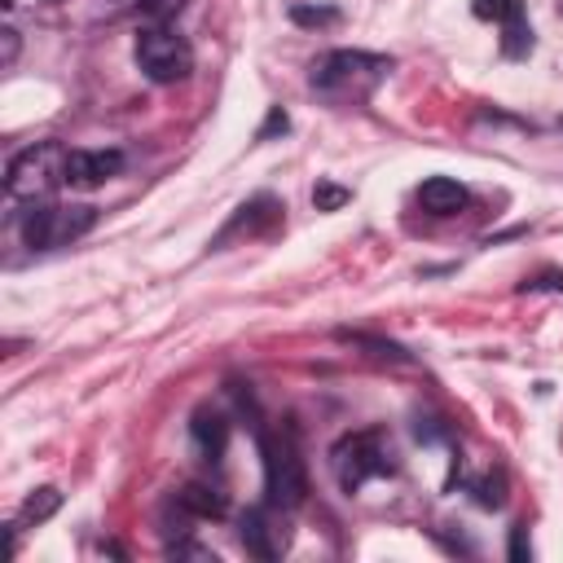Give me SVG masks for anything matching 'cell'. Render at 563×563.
<instances>
[{
	"mask_svg": "<svg viewBox=\"0 0 563 563\" xmlns=\"http://www.w3.org/2000/svg\"><path fill=\"white\" fill-rule=\"evenodd\" d=\"M391 70V57L365 48H330L312 62V88L330 101H365Z\"/></svg>",
	"mask_w": 563,
	"mask_h": 563,
	"instance_id": "1",
	"label": "cell"
},
{
	"mask_svg": "<svg viewBox=\"0 0 563 563\" xmlns=\"http://www.w3.org/2000/svg\"><path fill=\"white\" fill-rule=\"evenodd\" d=\"M352 202V189H343V185H334V180H317V189H312V207L317 211H339V207H347Z\"/></svg>",
	"mask_w": 563,
	"mask_h": 563,
	"instance_id": "17",
	"label": "cell"
},
{
	"mask_svg": "<svg viewBox=\"0 0 563 563\" xmlns=\"http://www.w3.org/2000/svg\"><path fill=\"white\" fill-rule=\"evenodd\" d=\"M277 220H282V202H277L273 194H255L251 202L238 207V216L224 224V233L216 238V246H224L229 238H242V233H246V238H251V233H264V229H273Z\"/></svg>",
	"mask_w": 563,
	"mask_h": 563,
	"instance_id": "8",
	"label": "cell"
},
{
	"mask_svg": "<svg viewBox=\"0 0 563 563\" xmlns=\"http://www.w3.org/2000/svg\"><path fill=\"white\" fill-rule=\"evenodd\" d=\"M92 224H97L92 207H57V202L40 198L22 211V242L35 251H48V246H66V242L84 238Z\"/></svg>",
	"mask_w": 563,
	"mask_h": 563,
	"instance_id": "5",
	"label": "cell"
},
{
	"mask_svg": "<svg viewBox=\"0 0 563 563\" xmlns=\"http://www.w3.org/2000/svg\"><path fill=\"white\" fill-rule=\"evenodd\" d=\"M330 471H334L343 493H356L361 484L391 471V453H387L378 431H352L330 449Z\"/></svg>",
	"mask_w": 563,
	"mask_h": 563,
	"instance_id": "6",
	"label": "cell"
},
{
	"mask_svg": "<svg viewBox=\"0 0 563 563\" xmlns=\"http://www.w3.org/2000/svg\"><path fill=\"white\" fill-rule=\"evenodd\" d=\"M475 9V18H484V22H510V18H523V4L519 0H475L471 4Z\"/></svg>",
	"mask_w": 563,
	"mask_h": 563,
	"instance_id": "15",
	"label": "cell"
},
{
	"mask_svg": "<svg viewBox=\"0 0 563 563\" xmlns=\"http://www.w3.org/2000/svg\"><path fill=\"white\" fill-rule=\"evenodd\" d=\"M510 559H515V563H528V559H532L528 528H510Z\"/></svg>",
	"mask_w": 563,
	"mask_h": 563,
	"instance_id": "21",
	"label": "cell"
},
{
	"mask_svg": "<svg viewBox=\"0 0 563 563\" xmlns=\"http://www.w3.org/2000/svg\"><path fill=\"white\" fill-rule=\"evenodd\" d=\"M180 4H185V0H141V13H145L150 22H167V18L180 13Z\"/></svg>",
	"mask_w": 563,
	"mask_h": 563,
	"instance_id": "20",
	"label": "cell"
},
{
	"mask_svg": "<svg viewBox=\"0 0 563 563\" xmlns=\"http://www.w3.org/2000/svg\"><path fill=\"white\" fill-rule=\"evenodd\" d=\"M286 541H290V532L277 528L264 506H255V510L242 515V545H246L255 559H277V554L286 550Z\"/></svg>",
	"mask_w": 563,
	"mask_h": 563,
	"instance_id": "9",
	"label": "cell"
},
{
	"mask_svg": "<svg viewBox=\"0 0 563 563\" xmlns=\"http://www.w3.org/2000/svg\"><path fill=\"white\" fill-rule=\"evenodd\" d=\"M264 493L273 510H295L308 497V475H303L295 431L264 435Z\"/></svg>",
	"mask_w": 563,
	"mask_h": 563,
	"instance_id": "3",
	"label": "cell"
},
{
	"mask_svg": "<svg viewBox=\"0 0 563 563\" xmlns=\"http://www.w3.org/2000/svg\"><path fill=\"white\" fill-rule=\"evenodd\" d=\"M532 53V26L523 22V18H510V22H501V57H510V62H523Z\"/></svg>",
	"mask_w": 563,
	"mask_h": 563,
	"instance_id": "14",
	"label": "cell"
},
{
	"mask_svg": "<svg viewBox=\"0 0 563 563\" xmlns=\"http://www.w3.org/2000/svg\"><path fill=\"white\" fill-rule=\"evenodd\" d=\"M506 484H501V475H484V479H475V501L484 506V510H497L501 501H506V493H501Z\"/></svg>",
	"mask_w": 563,
	"mask_h": 563,
	"instance_id": "18",
	"label": "cell"
},
{
	"mask_svg": "<svg viewBox=\"0 0 563 563\" xmlns=\"http://www.w3.org/2000/svg\"><path fill=\"white\" fill-rule=\"evenodd\" d=\"M176 506H180L189 519H220V515H224V497H220L216 488H207V484H185V488L176 493Z\"/></svg>",
	"mask_w": 563,
	"mask_h": 563,
	"instance_id": "12",
	"label": "cell"
},
{
	"mask_svg": "<svg viewBox=\"0 0 563 563\" xmlns=\"http://www.w3.org/2000/svg\"><path fill=\"white\" fill-rule=\"evenodd\" d=\"M189 431H194V444H198V453H202L207 462H220V457H224V444H229V422H224V413L198 409L194 422H189Z\"/></svg>",
	"mask_w": 563,
	"mask_h": 563,
	"instance_id": "11",
	"label": "cell"
},
{
	"mask_svg": "<svg viewBox=\"0 0 563 563\" xmlns=\"http://www.w3.org/2000/svg\"><path fill=\"white\" fill-rule=\"evenodd\" d=\"M286 128H290V119H286V110H282V106H273V110H268V119L260 123V132H255V141H273V136H282Z\"/></svg>",
	"mask_w": 563,
	"mask_h": 563,
	"instance_id": "19",
	"label": "cell"
},
{
	"mask_svg": "<svg viewBox=\"0 0 563 563\" xmlns=\"http://www.w3.org/2000/svg\"><path fill=\"white\" fill-rule=\"evenodd\" d=\"M466 185H457L453 176H431V180H422L418 185V202H422V211H431V216H457L462 207H466Z\"/></svg>",
	"mask_w": 563,
	"mask_h": 563,
	"instance_id": "10",
	"label": "cell"
},
{
	"mask_svg": "<svg viewBox=\"0 0 563 563\" xmlns=\"http://www.w3.org/2000/svg\"><path fill=\"white\" fill-rule=\"evenodd\" d=\"M57 510H62V493H57L53 484L31 488V493H26V501H22V510H18V528H35V523L53 519Z\"/></svg>",
	"mask_w": 563,
	"mask_h": 563,
	"instance_id": "13",
	"label": "cell"
},
{
	"mask_svg": "<svg viewBox=\"0 0 563 563\" xmlns=\"http://www.w3.org/2000/svg\"><path fill=\"white\" fill-rule=\"evenodd\" d=\"M559 18H563V0H559Z\"/></svg>",
	"mask_w": 563,
	"mask_h": 563,
	"instance_id": "24",
	"label": "cell"
},
{
	"mask_svg": "<svg viewBox=\"0 0 563 563\" xmlns=\"http://www.w3.org/2000/svg\"><path fill=\"white\" fill-rule=\"evenodd\" d=\"M0 4H4V9H13V0H0Z\"/></svg>",
	"mask_w": 563,
	"mask_h": 563,
	"instance_id": "23",
	"label": "cell"
},
{
	"mask_svg": "<svg viewBox=\"0 0 563 563\" xmlns=\"http://www.w3.org/2000/svg\"><path fill=\"white\" fill-rule=\"evenodd\" d=\"M0 40H4V66H13V57H18V31H13V26H4V31H0Z\"/></svg>",
	"mask_w": 563,
	"mask_h": 563,
	"instance_id": "22",
	"label": "cell"
},
{
	"mask_svg": "<svg viewBox=\"0 0 563 563\" xmlns=\"http://www.w3.org/2000/svg\"><path fill=\"white\" fill-rule=\"evenodd\" d=\"M136 66H141L145 79H154V84H180V79H189V70H194V48H189V40H185L176 26L150 22V26H141V35H136Z\"/></svg>",
	"mask_w": 563,
	"mask_h": 563,
	"instance_id": "4",
	"label": "cell"
},
{
	"mask_svg": "<svg viewBox=\"0 0 563 563\" xmlns=\"http://www.w3.org/2000/svg\"><path fill=\"white\" fill-rule=\"evenodd\" d=\"M66 154L57 141H40V145H26L9 158V172H4V189L9 198H22V202H40L48 198L62 180H66Z\"/></svg>",
	"mask_w": 563,
	"mask_h": 563,
	"instance_id": "2",
	"label": "cell"
},
{
	"mask_svg": "<svg viewBox=\"0 0 563 563\" xmlns=\"http://www.w3.org/2000/svg\"><path fill=\"white\" fill-rule=\"evenodd\" d=\"M290 22L295 26H334L339 22V9H330V4H295L290 9Z\"/></svg>",
	"mask_w": 563,
	"mask_h": 563,
	"instance_id": "16",
	"label": "cell"
},
{
	"mask_svg": "<svg viewBox=\"0 0 563 563\" xmlns=\"http://www.w3.org/2000/svg\"><path fill=\"white\" fill-rule=\"evenodd\" d=\"M119 167H123L119 150H70L66 154V180L75 189H97L101 180L119 176Z\"/></svg>",
	"mask_w": 563,
	"mask_h": 563,
	"instance_id": "7",
	"label": "cell"
}]
</instances>
